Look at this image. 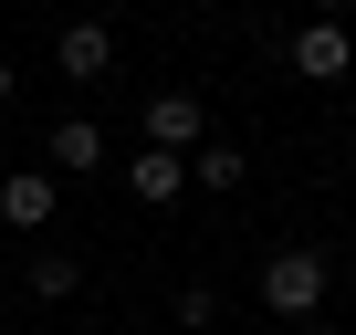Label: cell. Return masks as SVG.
<instances>
[{
    "mask_svg": "<svg viewBox=\"0 0 356 335\" xmlns=\"http://www.w3.org/2000/svg\"><path fill=\"white\" fill-rule=\"evenodd\" d=\"M74 283H84V262H74V252H32V293H42V304H63Z\"/></svg>",
    "mask_w": 356,
    "mask_h": 335,
    "instance_id": "9c48e42d",
    "label": "cell"
},
{
    "mask_svg": "<svg viewBox=\"0 0 356 335\" xmlns=\"http://www.w3.org/2000/svg\"><path fill=\"white\" fill-rule=\"evenodd\" d=\"M42 157H53V179H84V168H105V126L95 115H53Z\"/></svg>",
    "mask_w": 356,
    "mask_h": 335,
    "instance_id": "8992f818",
    "label": "cell"
},
{
    "mask_svg": "<svg viewBox=\"0 0 356 335\" xmlns=\"http://www.w3.org/2000/svg\"><path fill=\"white\" fill-rule=\"evenodd\" d=\"M147 147H168V157H200V147H210V105H200L189 84L147 95Z\"/></svg>",
    "mask_w": 356,
    "mask_h": 335,
    "instance_id": "7a4b0ae2",
    "label": "cell"
},
{
    "mask_svg": "<svg viewBox=\"0 0 356 335\" xmlns=\"http://www.w3.org/2000/svg\"><path fill=\"white\" fill-rule=\"evenodd\" d=\"M325 283H335V262L325 252H262V304L283 314V325H314V304H325Z\"/></svg>",
    "mask_w": 356,
    "mask_h": 335,
    "instance_id": "6da1fadb",
    "label": "cell"
},
{
    "mask_svg": "<svg viewBox=\"0 0 356 335\" xmlns=\"http://www.w3.org/2000/svg\"><path fill=\"white\" fill-rule=\"evenodd\" d=\"M241 179H252V157H241L231 136H210V147L189 157V189H241Z\"/></svg>",
    "mask_w": 356,
    "mask_h": 335,
    "instance_id": "ba28073f",
    "label": "cell"
},
{
    "mask_svg": "<svg viewBox=\"0 0 356 335\" xmlns=\"http://www.w3.org/2000/svg\"><path fill=\"white\" fill-rule=\"evenodd\" d=\"M178 325L210 335V325H220V293H210V283H178Z\"/></svg>",
    "mask_w": 356,
    "mask_h": 335,
    "instance_id": "30bf717a",
    "label": "cell"
},
{
    "mask_svg": "<svg viewBox=\"0 0 356 335\" xmlns=\"http://www.w3.org/2000/svg\"><path fill=\"white\" fill-rule=\"evenodd\" d=\"M126 189H136L147 210H168L178 189H189V157H168V147H136V157H126Z\"/></svg>",
    "mask_w": 356,
    "mask_h": 335,
    "instance_id": "52a82bcc",
    "label": "cell"
},
{
    "mask_svg": "<svg viewBox=\"0 0 356 335\" xmlns=\"http://www.w3.org/2000/svg\"><path fill=\"white\" fill-rule=\"evenodd\" d=\"M53 63H63V84H105L115 74V32L105 22H63L53 32Z\"/></svg>",
    "mask_w": 356,
    "mask_h": 335,
    "instance_id": "277c9868",
    "label": "cell"
},
{
    "mask_svg": "<svg viewBox=\"0 0 356 335\" xmlns=\"http://www.w3.org/2000/svg\"><path fill=\"white\" fill-rule=\"evenodd\" d=\"M53 210H63V179L53 168H11V179H0V231H53Z\"/></svg>",
    "mask_w": 356,
    "mask_h": 335,
    "instance_id": "3957f363",
    "label": "cell"
},
{
    "mask_svg": "<svg viewBox=\"0 0 356 335\" xmlns=\"http://www.w3.org/2000/svg\"><path fill=\"white\" fill-rule=\"evenodd\" d=\"M314 22H346V0H314Z\"/></svg>",
    "mask_w": 356,
    "mask_h": 335,
    "instance_id": "8fae6325",
    "label": "cell"
},
{
    "mask_svg": "<svg viewBox=\"0 0 356 335\" xmlns=\"http://www.w3.org/2000/svg\"><path fill=\"white\" fill-rule=\"evenodd\" d=\"M0 335H11V314H0Z\"/></svg>",
    "mask_w": 356,
    "mask_h": 335,
    "instance_id": "5bb4252c",
    "label": "cell"
},
{
    "mask_svg": "<svg viewBox=\"0 0 356 335\" xmlns=\"http://www.w3.org/2000/svg\"><path fill=\"white\" fill-rule=\"evenodd\" d=\"M0 105H11V63H0Z\"/></svg>",
    "mask_w": 356,
    "mask_h": 335,
    "instance_id": "7c38bea8",
    "label": "cell"
},
{
    "mask_svg": "<svg viewBox=\"0 0 356 335\" xmlns=\"http://www.w3.org/2000/svg\"><path fill=\"white\" fill-rule=\"evenodd\" d=\"M293 335H335V325H293Z\"/></svg>",
    "mask_w": 356,
    "mask_h": 335,
    "instance_id": "4fadbf2b",
    "label": "cell"
},
{
    "mask_svg": "<svg viewBox=\"0 0 356 335\" xmlns=\"http://www.w3.org/2000/svg\"><path fill=\"white\" fill-rule=\"evenodd\" d=\"M293 74H304V84H346V74H356L346 22H304V32H293Z\"/></svg>",
    "mask_w": 356,
    "mask_h": 335,
    "instance_id": "5b68a950",
    "label": "cell"
}]
</instances>
